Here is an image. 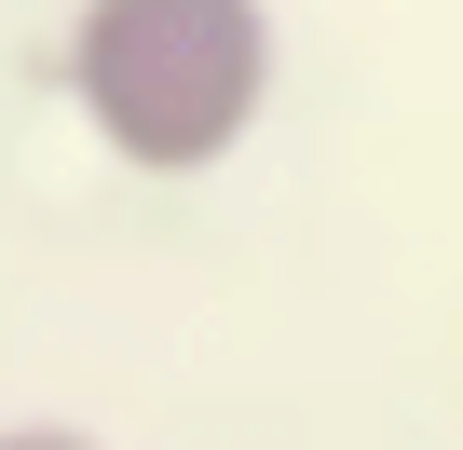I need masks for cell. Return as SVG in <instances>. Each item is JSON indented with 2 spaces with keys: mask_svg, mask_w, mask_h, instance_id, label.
<instances>
[{
  "mask_svg": "<svg viewBox=\"0 0 463 450\" xmlns=\"http://www.w3.org/2000/svg\"><path fill=\"white\" fill-rule=\"evenodd\" d=\"M55 82L137 177H218L273 110V0H82Z\"/></svg>",
  "mask_w": 463,
  "mask_h": 450,
  "instance_id": "1",
  "label": "cell"
},
{
  "mask_svg": "<svg viewBox=\"0 0 463 450\" xmlns=\"http://www.w3.org/2000/svg\"><path fill=\"white\" fill-rule=\"evenodd\" d=\"M0 450H109V436H82V423H0Z\"/></svg>",
  "mask_w": 463,
  "mask_h": 450,
  "instance_id": "2",
  "label": "cell"
}]
</instances>
